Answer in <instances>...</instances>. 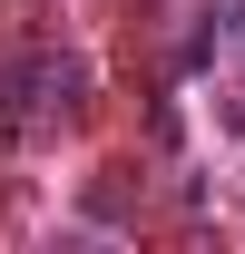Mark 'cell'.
I'll list each match as a JSON object with an SVG mask.
<instances>
[{
  "instance_id": "1",
  "label": "cell",
  "mask_w": 245,
  "mask_h": 254,
  "mask_svg": "<svg viewBox=\"0 0 245 254\" xmlns=\"http://www.w3.org/2000/svg\"><path fill=\"white\" fill-rule=\"evenodd\" d=\"M89 108V59L79 49H10L0 59V147H39Z\"/></svg>"
},
{
  "instance_id": "2",
  "label": "cell",
  "mask_w": 245,
  "mask_h": 254,
  "mask_svg": "<svg viewBox=\"0 0 245 254\" xmlns=\"http://www.w3.org/2000/svg\"><path fill=\"white\" fill-rule=\"evenodd\" d=\"M216 20H226V30H236V39H245V0H216Z\"/></svg>"
}]
</instances>
